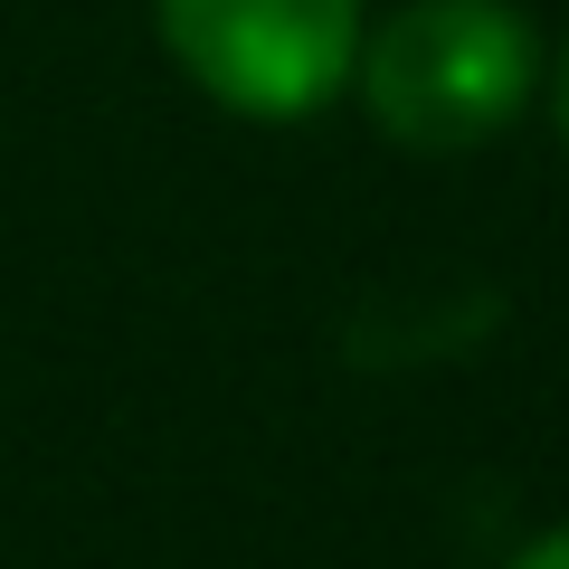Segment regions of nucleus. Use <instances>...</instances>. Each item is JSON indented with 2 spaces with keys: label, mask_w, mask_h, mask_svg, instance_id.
Masks as SVG:
<instances>
[{
  "label": "nucleus",
  "mask_w": 569,
  "mask_h": 569,
  "mask_svg": "<svg viewBox=\"0 0 569 569\" xmlns=\"http://www.w3.org/2000/svg\"><path fill=\"white\" fill-rule=\"evenodd\" d=\"M361 114L399 152H475L493 142L541 86V39L512 0H399L380 29H361Z\"/></svg>",
  "instance_id": "nucleus-1"
},
{
  "label": "nucleus",
  "mask_w": 569,
  "mask_h": 569,
  "mask_svg": "<svg viewBox=\"0 0 569 569\" xmlns=\"http://www.w3.org/2000/svg\"><path fill=\"white\" fill-rule=\"evenodd\" d=\"M152 20L171 67L247 123L323 114L361 58V0H152Z\"/></svg>",
  "instance_id": "nucleus-2"
},
{
  "label": "nucleus",
  "mask_w": 569,
  "mask_h": 569,
  "mask_svg": "<svg viewBox=\"0 0 569 569\" xmlns=\"http://www.w3.org/2000/svg\"><path fill=\"white\" fill-rule=\"evenodd\" d=\"M503 569H569V522H560V531H541V541H522Z\"/></svg>",
  "instance_id": "nucleus-3"
},
{
  "label": "nucleus",
  "mask_w": 569,
  "mask_h": 569,
  "mask_svg": "<svg viewBox=\"0 0 569 569\" xmlns=\"http://www.w3.org/2000/svg\"><path fill=\"white\" fill-rule=\"evenodd\" d=\"M550 123H560V152H569V48H560V77H550Z\"/></svg>",
  "instance_id": "nucleus-4"
}]
</instances>
